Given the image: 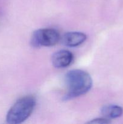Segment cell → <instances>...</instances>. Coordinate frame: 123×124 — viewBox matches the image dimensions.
Here are the masks:
<instances>
[{"label":"cell","mask_w":123,"mask_h":124,"mask_svg":"<svg viewBox=\"0 0 123 124\" xmlns=\"http://www.w3.org/2000/svg\"><path fill=\"white\" fill-rule=\"evenodd\" d=\"M60 34L54 29H41L33 33L31 43L33 47H51L58 43Z\"/></svg>","instance_id":"3957f363"},{"label":"cell","mask_w":123,"mask_h":124,"mask_svg":"<svg viewBox=\"0 0 123 124\" xmlns=\"http://www.w3.org/2000/svg\"><path fill=\"white\" fill-rule=\"evenodd\" d=\"M101 114L107 119H115L121 116L123 114V108L116 105H109L101 108Z\"/></svg>","instance_id":"8992f818"},{"label":"cell","mask_w":123,"mask_h":124,"mask_svg":"<svg viewBox=\"0 0 123 124\" xmlns=\"http://www.w3.org/2000/svg\"><path fill=\"white\" fill-rule=\"evenodd\" d=\"M73 54L66 50L57 51L52 56L51 61L53 65L57 69L67 67L73 61Z\"/></svg>","instance_id":"277c9868"},{"label":"cell","mask_w":123,"mask_h":124,"mask_svg":"<svg viewBox=\"0 0 123 124\" xmlns=\"http://www.w3.org/2000/svg\"><path fill=\"white\" fill-rule=\"evenodd\" d=\"M110 122L109 119L106 118H96L92 120L91 121H89L88 123L89 124H109Z\"/></svg>","instance_id":"52a82bcc"},{"label":"cell","mask_w":123,"mask_h":124,"mask_svg":"<svg viewBox=\"0 0 123 124\" xmlns=\"http://www.w3.org/2000/svg\"><path fill=\"white\" fill-rule=\"evenodd\" d=\"M36 100L32 96H26L18 99L10 108L6 116L8 124H18L27 119L33 111Z\"/></svg>","instance_id":"7a4b0ae2"},{"label":"cell","mask_w":123,"mask_h":124,"mask_svg":"<svg viewBox=\"0 0 123 124\" xmlns=\"http://www.w3.org/2000/svg\"><path fill=\"white\" fill-rule=\"evenodd\" d=\"M87 36L80 31L66 33L62 38V42L67 47H75L82 44L86 40Z\"/></svg>","instance_id":"5b68a950"},{"label":"cell","mask_w":123,"mask_h":124,"mask_svg":"<svg viewBox=\"0 0 123 124\" xmlns=\"http://www.w3.org/2000/svg\"><path fill=\"white\" fill-rule=\"evenodd\" d=\"M65 82L68 93L64 97L65 100L73 99L86 94L92 86V79L86 71L80 69L69 71L65 75Z\"/></svg>","instance_id":"6da1fadb"}]
</instances>
